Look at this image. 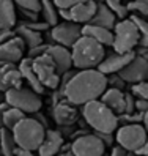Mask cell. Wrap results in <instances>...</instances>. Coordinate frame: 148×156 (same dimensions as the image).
I'll return each mask as SVG.
<instances>
[{"instance_id":"cell-1","label":"cell","mask_w":148,"mask_h":156,"mask_svg":"<svg viewBox=\"0 0 148 156\" xmlns=\"http://www.w3.org/2000/svg\"><path fill=\"white\" fill-rule=\"evenodd\" d=\"M107 90V76L98 69H82L63 88V95L71 104L82 107L87 103L96 101Z\"/></svg>"},{"instance_id":"cell-2","label":"cell","mask_w":148,"mask_h":156,"mask_svg":"<svg viewBox=\"0 0 148 156\" xmlns=\"http://www.w3.org/2000/svg\"><path fill=\"white\" fill-rule=\"evenodd\" d=\"M72 55V68L79 71L82 69H98L101 62L106 58V49L103 44L88 38L80 36L77 43L71 48Z\"/></svg>"},{"instance_id":"cell-3","label":"cell","mask_w":148,"mask_h":156,"mask_svg":"<svg viewBox=\"0 0 148 156\" xmlns=\"http://www.w3.org/2000/svg\"><path fill=\"white\" fill-rule=\"evenodd\" d=\"M82 117L91 131L115 133L118 129V117L99 99L82 106Z\"/></svg>"},{"instance_id":"cell-4","label":"cell","mask_w":148,"mask_h":156,"mask_svg":"<svg viewBox=\"0 0 148 156\" xmlns=\"http://www.w3.org/2000/svg\"><path fill=\"white\" fill-rule=\"evenodd\" d=\"M13 136L19 148L36 153L46 137V128L40 125L35 118L25 117L14 126Z\"/></svg>"},{"instance_id":"cell-5","label":"cell","mask_w":148,"mask_h":156,"mask_svg":"<svg viewBox=\"0 0 148 156\" xmlns=\"http://www.w3.org/2000/svg\"><path fill=\"white\" fill-rule=\"evenodd\" d=\"M5 103L10 104V107L19 109L25 115H33L41 111L43 107V99L40 95H36L32 88L19 87V88H11L6 93H3Z\"/></svg>"},{"instance_id":"cell-6","label":"cell","mask_w":148,"mask_h":156,"mask_svg":"<svg viewBox=\"0 0 148 156\" xmlns=\"http://www.w3.org/2000/svg\"><path fill=\"white\" fill-rule=\"evenodd\" d=\"M139 41H140V35H139L136 24L129 17L117 22L114 29V44H112L114 52L118 54L134 52L139 46Z\"/></svg>"},{"instance_id":"cell-7","label":"cell","mask_w":148,"mask_h":156,"mask_svg":"<svg viewBox=\"0 0 148 156\" xmlns=\"http://www.w3.org/2000/svg\"><path fill=\"white\" fill-rule=\"evenodd\" d=\"M146 139L148 134L143 125H123L115 131V142L128 153H136Z\"/></svg>"},{"instance_id":"cell-8","label":"cell","mask_w":148,"mask_h":156,"mask_svg":"<svg viewBox=\"0 0 148 156\" xmlns=\"http://www.w3.org/2000/svg\"><path fill=\"white\" fill-rule=\"evenodd\" d=\"M82 36V25L74 22H58L55 27L49 30V40L51 44H58L63 48L71 49L77 40Z\"/></svg>"},{"instance_id":"cell-9","label":"cell","mask_w":148,"mask_h":156,"mask_svg":"<svg viewBox=\"0 0 148 156\" xmlns=\"http://www.w3.org/2000/svg\"><path fill=\"white\" fill-rule=\"evenodd\" d=\"M33 69L36 73V77L41 82V85L46 90H58L60 87V74L57 73L54 62L49 55H41L33 58Z\"/></svg>"},{"instance_id":"cell-10","label":"cell","mask_w":148,"mask_h":156,"mask_svg":"<svg viewBox=\"0 0 148 156\" xmlns=\"http://www.w3.org/2000/svg\"><path fill=\"white\" fill-rule=\"evenodd\" d=\"M71 153L74 156H103L106 154V145L91 131L90 134L80 136L71 144Z\"/></svg>"},{"instance_id":"cell-11","label":"cell","mask_w":148,"mask_h":156,"mask_svg":"<svg viewBox=\"0 0 148 156\" xmlns=\"http://www.w3.org/2000/svg\"><path fill=\"white\" fill-rule=\"evenodd\" d=\"M25 54H27V48L17 35H14L10 41L0 46V62L2 63L19 65V62L25 57Z\"/></svg>"},{"instance_id":"cell-12","label":"cell","mask_w":148,"mask_h":156,"mask_svg":"<svg viewBox=\"0 0 148 156\" xmlns=\"http://www.w3.org/2000/svg\"><path fill=\"white\" fill-rule=\"evenodd\" d=\"M118 74L126 84H131V85L139 84V82H145L148 77V62L136 55Z\"/></svg>"},{"instance_id":"cell-13","label":"cell","mask_w":148,"mask_h":156,"mask_svg":"<svg viewBox=\"0 0 148 156\" xmlns=\"http://www.w3.org/2000/svg\"><path fill=\"white\" fill-rule=\"evenodd\" d=\"M52 117L57 126H74L79 122V111L65 98L52 107Z\"/></svg>"},{"instance_id":"cell-14","label":"cell","mask_w":148,"mask_h":156,"mask_svg":"<svg viewBox=\"0 0 148 156\" xmlns=\"http://www.w3.org/2000/svg\"><path fill=\"white\" fill-rule=\"evenodd\" d=\"M136 57V52H129V54H109L106 55V58L101 62V65L98 66V71L103 73L104 76H110V74H118L122 69H125V66L129 62Z\"/></svg>"},{"instance_id":"cell-15","label":"cell","mask_w":148,"mask_h":156,"mask_svg":"<svg viewBox=\"0 0 148 156\" xmlns=\"http://www.w3.org/2000/svg\"><path fill=\"white\" fill-rule=\"evenodd\" d=\"M46 55H49L51 60L54 62L57 73L62 76L63 73H66L69 69H72V55H71V49L63 48L58 44H51L48 48Z\"/></svg>"},{"instance_id":"cell-16","label":"cell","mask_w":148,"mask_h":156,"mask_svg":"<svg viewBox=\"0 0 148 156\" xmlns=\"http://www.w3.org/2000/svg\"><path fill=\"white\" fill-rule=\"evenodd\" d=\"M19 87H22V76L17 65L0 62V93H6L8 90Z\"/></svg>"},{"instance_id":"cell-17","label":"cell","mask_w":148,"mask_h":156,"mask_svg":"<svg viewBox=\"0 0 148 156\" xmlns=\"http://www.w3.org/2000/svg\"><path fill=\"white\" fill-rule=\"evenodd\" d=\"M63 136L57 129H46V137L40 145L36 156H57L63 148Z\"/></svg>"},{"instance_id":"cell-18","label":"cell","mask_w":148,"mask_h":156,"mask_svg":"<svg viewBox=\"0 0 148 156\" xmlns=\"http://www.w3.org/2000/svg\"><path fill=\"white\" fill-rule=\"evenodd\" d=\"M17 69H19L21 76H22V82H27L29 84V88H32L36 95H43L44 93V87L41 85V82L36 77V73L33 69V60L29 57H24L19 65H17Z\"/></svg>"},{"instance_id":"cell-19","label":"cell","mask_w":148,"mask_h":156,"mask_svg":"<svg viewBox=\"0 0 148 156\" xmlns=\"http://www.w3.org/2000/svg\"><path fill=\"white\" fill-rule=\"evenodd\" d=\"M98 3H95L93 0H87L84 3H79L76 6H72L69 13H71V22L79 24V25H85L90 24V21L93 19V16L96 13Z\"/></svg>"},{"instance_id":"cell-20","label":"cell","mask_w":148,"mask_h":156,"mask_svg":"<svg viewBox=\"0 0 148 156\" xmlns=\"http://www.w3.org/2000/svg\"><path fill=\"white\" fill-rule=\"evenodd\" d=\"M99 101L103 104H106L117 117L125 114V91L123 90L107 87V90L103 93V96L99 98Z\"/></svg>"},{"instance_id":"cell-21","label":"cell","mask_w":148,"mask_h":156,"mask_svg":"<svg viewBox=\"0 0 148 156\" xmlns=\"http://www.w3.org/2000/svg\"><path fill=\"white\" fill-rule=\"evenodd\" d=\"M82 36H88V38L98 41L99 44H103L104 48L114 44V32L98 25H91V24L82 25Z\"/></svg>"},{"instance_id":"cell-22","label":"cell","mask_w":148,"mask_h":156,"mask_svg":"<svg viewBox=\"0 0 148 156\" xmlns=\"http://www.w3.org/2000/svg\"><path fill=\"white\" fill-rule=\"evenodd\" d=\"M17 22L13 0H0V30H14Z\"/></svg>"},{"instance_id":"cell-23","label":"cell","mask_w":148,"mask_h":156,"mask_svg":"<svg viewBox=\"0 0 148 156\" xmlns=\"http://www.w3.org/2000/svg\"><path fill=\"white\" fill-rule=\"evenodd\" d=\"M117 22H118V21H117V16L109 10L106 3H99V5H98L93 19L90 21L91 25H98V27H103V29L112 30V32H114V29H115Z\"/></svg>"},{"instance_id":"cell-24","label":"cell","mask_w":148,"mask_h":156,"mask_svg":"<svg viewBox=\"0 0 148 156\" xmlns=\"http://www.w3.org/2000/svg\"><path fill=\"white\" fill-rule=\"evenodd\" d=\"M14 33H16V35L19 36V38H21L22 41H24L27 51L36 48V46L44 44L43 33L35 32V30L29 29V27H25V25H22V24H19V25H16V27H14Z\"/></svg>"},{"instance_id":"cell-25","label":"cell","mask_w":148,"mask_h":156,"mask_svg":"<svg viewBox=\"0 0 148 156\" xmlns=\"http://www.w3.org/2000/svg\"><path fill=\"white\" fill-rule=\"evenodd\" d=\"M40 14L43 17V21L48 24L51 29L60 22L58 10H57V6L54 5V0H41V11H40Z\"/></svg>"},{"instance_id":"cell-26","label":"cell","mask_w":148,"mask_h":156,"mask_svg":"<svg viewBox=\"0 0 148 156\" xmlns=\"http://www.w3.org/2000/svg\"><path fill=\"white\" fill-rule=\"evenodd\" d=\"M16 150H17V144L14 140L13 131L2 128L0 129V153H2V156H13Z\"/></svg>"},{"instance_id":"cell-27","label":"cell","mask_w":148,"mask_h":156,"mask_svg":"<svg viewBox=\"0 0 148 156\" xmlns=\"http://www.w3.org/2000/svg\"><path fill=\"white\" fill-rule=\"evenodd\" d=\"M129 19L136 24L137 30H139V35H140V41H139L137 48H148V21L145 19V17H140L137 14H131Z\"/></svg>"},{"instance_id":"cell-28","label":"cell","mask_w":148,"mask_h":156,"mask_svg":"<svg viewBox=\"0 0 148 156\" xmlns=\"http://www.w3.org/2000/svg\"><path fill=\"white\" fill-rule=\"evenodd\" d=\"M27 115L24 112H21L19 109H14V107H10L8 111L5 112V117H3V128H6V129L13 131L14 126L19 123L21 120H24Z\"/></svg>"},{"instance_id":"cell-29","label":"cell","mask_w":148,"mask_h":156,"mask_svg":"<svg viewBox=\"0 0 148 156\" xmlns=\"http://www.w3.org/2000/svg\"><path fill=\"white\" fill-rule=\"evenodd\" d=\"M104 3L107 5L109 10L117 16V19H120V21L128 19V14H129L128 6L122 2V0H104Z\"/></svg>"},{"instance_id":"cell-30","label":"cell","mask_w":148,"mask_h":156,"mask_svg":"<svg viewBox=\"0 0 148 156\" xmlns=\"http://www.w3.org/2000/svg\"><path fill=\"white\" fill-rule=\"evenodd\" d=\"M128 11L140 17H148V0H131L126 3Z\"/></svg>"},{"instance_id":"cell-31","label":"cell","mask_w":148,"mask_h":156,"mask_svg":"<svg viewBox=\"0 0 148 156\" xmlns=\"http://www.w3.org/2000/svg\"><path fill=\"white\" fill-rule=\"evenodd\" d=\"M13 2L19 10H27L33 13L41 11V0H13Z\"/></svg>"},{"instance_id":"cell-32","label":"cell","mask_w":148,"mask_h":156,"mask_svg":"<svg viewBox=\"0 0 148 156\" xmlns=\"http://www.w3.org/2000/svg\"><path fill=\"white\" fill-rule=\"evenodd\" d=\"M131 95L134 98L148 101V82L145 80V82H139V84L131 85Z\"/></svg>"},{"instance_id":"cell-33","label":"cell","mask_w":148,"mask_h":156,"mask_svg":"<svg viewBox=\"0 0 148 156\" xmlns=\"http://www.w3.org/2000/svg\"><path fill=\"white\" fill-rule=\"evenodd\" d=\"M21 24L25 25V27H29V29H32V30H35V32H38V33H44V32L51 30V27L46 24L44 21H35V22H25V21H22Z\"/></svg>"},{"instance_id":"cell-34","label":"cell","mask_w":148,"mask_h":156,"mask_svg":"<svg viewBox=\"0 0 148 156\" xmlns=\"http://www.w3.org/2000/svg\"><path fill=\"white\" fill-rule=\"evenodd\" d=\"M125 85H126V82L120 77V74H110V76H107V87L109 88L123 90Z\"/></svg>"},{"instance_id":"cell-35","label":"cell","mask_w":148,"mask_h":156,"mask_svg":"<svg viewBox=\"0 0 148 156\" xmlns=\"http://www.w3.org/2000/svg\"><path fill=\"white\" fill-rule=\"evenodd\" d=\"M49 43H44V44H41V46H36V48H33V49H29L27 51V54H25V57H29V58H36V57H41V55H44L46 52H48V48H49Z\"/></svg>"},{"instance_id":"cell-36","label":"cell","mask_w":148,"mask_h":156,"mask_svg":"<svg viewBox=\"0 0 148 156\" xmlns=\"http://www.w3.org/2000/svg\"><path fill=\"white\" fill-rule=\"evenodd\" d=\"M84 2H87V0H54V5L57 6V10H71L72 6Z\"/></svg>"},{"instance_id":"cell-37","label":"cell","mask_w":148,"mask_h":156,"mask_svg":"<svg viewBox=\"0 0 148 156\" xmlns=\"http://www.w3.org/2000/svg\"><path fill=\"white\" fill-rule=\"evenodd\" d=\"M136 112V98L131 93H125V114L123 115H131Z\"/></svg>"},{"instance_id":"cell-38","label":"cell","mask_w":148,"mask_h":156,"mask_svg":"<svg viewBox=\"0 0 148 156\" xmlns=\"http://www.w3.org/2000/svg\"><path fill=\"white\" fill-rule=\"evenodd\" d=\"M77 73H79V69H76V68H72V69H69V71H66V73H63V74L60 76V87H58V90L63 91V88L69 84V80L76 76Z\"/></svg>"},{"instance_id":"cell-39","label":"cell","mask_w":148,"mask_h":156,"mask_svg":"<svg viewBox=\"0 0 148 156\" xmlns=\"http://www.w3.org/2000/svg\"><path fill=\"white\" fill-rule=\"evenodd\" d=\"M93 134L98 137V139L103 142L106 147H112L114 142H115V136L114 133H98V131H93Z\"/></svg>"},{"instance_id":"cell-40","label":"cell","mask_w":148,"mask_h":156,"mask_svg":"<svg viewBox=\"0 0 148 156\" xmlns=\"http://www.w3.org/2000/svg\"><path fill=\"white\" fill-rule=\"evenodd\" d=\"M32 118H35V120L38 122L40 125H43L46 129H49V122H48V118H46V115H44L41 111H40V112H36V114H33Z\"/></svg>"},{"instance_id":"cell-41","label":"cell","mask_w":148,"mask_h":156,"mask_svg":"<svg viewBox=\"0 0 148 156\" xmlns=\"http://www.w3.org/2000/svg\"><path fill=\"white\" fill-rule=\"evenodd\" d=\"M14 35H16L14 30H0V46L5 44L6 41H10Z\"/></svg>"},{"instance_id":"cell-42","label":"cell","mask_w":148,"mask_h":156,"mask_svg":"<svg viewBox=\"0 0 148 156\" xmlns=\"http://www.w3.org/2000/svg\"><path fill=\"white\" fill-rule=\"evenodd\" d=\"M146 111H148V101H143V99L136 98V112L145 114Z\"/></svg>"},{"instance_id":"cell-43","label":"cell","mask_w":148,"mask_h":156,"mask_svg":"<svg viewBox=\"0 0 148 156\" xmlns=\"http://www.w3.org/2000/svg\"><path fill=\"white\" fill-rule=\"evenodd\" d=\"M109 156H132V154H131V153H128L126 150H123L122 147L115 145L114 148H112V153H110Z\"/></svg>"},{"instance_id":"cell-44","label":"cell","mask_w":148,"mask_h":156,"mask_svg":"<svg viewBox=\"0 0 148 156\" xmlns=\"http://www.w3.org/2000/svg\"><path fill=\"white\" fill-rule=\"evenodd\" d=\"M10 109V104H6L5 101L0 103V128H3V117H5V112Z\"/></svg>"},{"instance_id":"cell-45","label":"cell","mask_w":148,"mask_h":156,"mask_svg":"<svg viewBox=\"0 0 148 156\" xmlns=\"http://www.w3.org/2000/svg\"><path fill=\"white\" fill-rule=\"evenodd\" d=\"M134 52L137 57H142L145 62H148V48H136Z\"/></svg>"},{"instance_id":"cell-46","label":"cell","mask_w":148,"mask_h":156,"mask_svg":"<svg viewBox=\"0 0 148 156\" xmlns=\"http://www.w3.org/2000/svg\"><path fill=\"white\" fill-rule=\"evenodd\" d=\"M13 156H36L33 151H29V150H22V148H19L17 147V150L14 151V154Z\"/></svg>"},{"instance_id":"cell-47","label":"cell","mask_w":148,"mask_h":156,"mask_svg":"<svg viewBox=\"0 0 148 156\" xmlns=\"http://www.w3.org/2000/svg\"><path fill=\"white\" fill-rule=\"evenodd\" d=\"M136 154H139V156H148V139H146V142L140 147V148L136 151Z\"/></svg>"},{"instance_id":"cell-48","label":"cell","mask_w":148,"mask_h":156,"mask_svg":"<svg viewBox=\"0 0 148 156\" xmlns=\"http://www.w3.org/2000/svg\"><path fill=\"white\" fill-rule=\"evenodd\" d=\"M57 156H74V154L71 153V145H68V147H63L62 151H60Z\"/></svg>"},{"instance_id":"cell-49","label":"cell","mask_w":148,"mask_h":156,"mask_svg":"<svg viewBox=\"0 0 148 156\" xmlns=\"http://www.w3.org/2000/svg\"><path fill=\"white\" fill-rule=\"evenodd\" d=\"M142 125H143L145 131H146V134H148V111H146L145 115H143V122H142Z\"/></svg>"},{"instance_id":"cell-50","label":"cell","mask_w":148,"mask_h":156,"mask_svg":"<svg viewBox=\"0 0 148 156\" xmlns=\"http://www.w3.org/2000/svg\"><path fill=\"white\" fill-rule=\"evenodd\" d=\"M93 2H95V3H98V5H99V3H104V0H93Z\"/></svg>"},{"instance_id":"cell-51","label":"cell","mask_w":148,"mask_h":156,"mask_svg":"<svg viewBox=\"0 0 148 156\" xmlns=\"http://www.w3.org/2000/svg\"><path fill=\"white\" fill-rule=\"evenodd\" d=\"M5 101V98H3V93H0V103H3Z\"/></svg>"},{"instance_id":"cell-52","label":"cell","mask_w":148,"mask_h":156,"mask_svg":"<svg viewBox=\"0 0 148 156\" xmlns=\"http://www.w3.org/2000/svg\"><path fill=\"white\" fill-rule=\"evenodd\" d=\"M103 156H109V154H107V153H106V154H103Z\"/></svg>"},{"instance_id":"cell-53","label":"cell","mask_w":148,"mask_h":156,"mask_svg":"<svg viewBox=\"0 0 148 156\" xmlns=\"http://www.w3.org/2000/svg\"><path fill=\"white\" fill-rule=\"evenodd\" d=\"M146 82H148V77H146Z\"/></svg>"},{"instance_id":"cell-54","label":"cell","mask_w":148,"mask_h":156,"mask_svg":"<svg viewBox=\"0 0 148 156\" xmlns=\"http://www.w3.org/2000/svg\"><path fill=\"white\" fill-rule=\"evenodd\" d=\"M0 129H2V128H0Z\"/></svg>"}]
</instances>
